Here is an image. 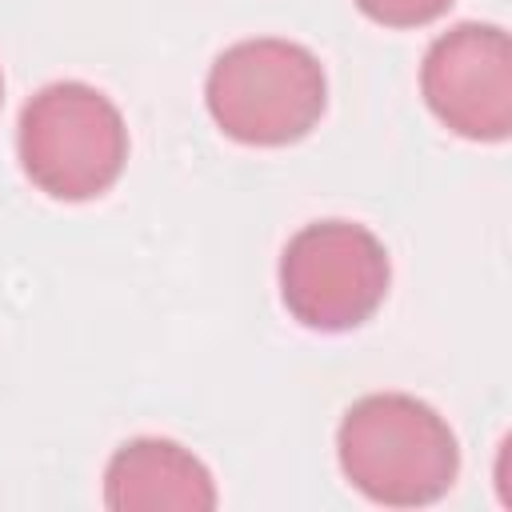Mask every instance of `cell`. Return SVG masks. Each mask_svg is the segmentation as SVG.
Segmentation results:
<instances>
[{
  "label": "cell",
  "mask_w": 512,
  "mask_h": 512,
  "mask_svg": "<svg viewBox=\"0 0 512 512\" xmlns=\"http://www.w3.org/2000/svg\"><path fill=\"white\" fill-rule=\"evenodd\" d=\"M16 152L24 176L44 196L80 204L120 180L128 164V124L100 88L56 80L24 104Z\"/></svg>",
  "instance_id": "3957f363"
},
{
  "label": "cell",
  "mask_w": 512,
  "mask_h": 512,
  "mask_svg": "<svg viewBox=\"0 0 512 512\" xmlns=\"http://www.w3.org/2000/svg\"><path fill=\"white\" fill-rule=\"evenodd\" d=\"M420 92L432 116L476 144L512 132V40L500 24L464 20L440 32L420 64Z\"/></svg>",
  "instance_id": "5b68a950"
},
{
  "label": "cell",
  "mask_w": 512,
  "mask_h": 512,
  "mask_svg": "<svg viewBox=\"0 0 512 512\" xmlns=\"http://www.w3.org/2000/svg\"><path fill=\"white\" fill-rule=\"evenodd\" d=\"M280 300L312 332H352L376 316L392 284L384 240L356 220L304 224L280 252Z\"/></svg>",
  "instance_id": "277c9868"
},
{
  "label": "cell",
  "mask_w": 512,
  "mask_h": 512,
  "mask_svg": "<svg viewBox=\"0 0 512 512\" xmlns=\"http://www.w3.org/2000/svg\"><path fill=\"white\" fill-rule=\"evenodd\" d=\"M336 460L356 492L388 508L436 504L460 476L456 432L408 392L360 396L336 428Z\"/></svg>",
  "instance_id": "6da1fadb"
},
{
  "label": "cell",
  "mask_w": 512,
  "mask_h": 512,
  "mask_svg": "<svg viewBox=\"0 0 512 512\" xmlns=\"http://www.w3.org/2000/svg\"><path fill=\"white\" fill-rule=\"evenodd\" d=\"M0 104H4V72H0Z\"/></svg>",
  "instance_id": "ba28073f"
},
{
  "label": "cell",
  "mask_w": 512,
  "mask_h": 512,
  "mask_svg": "<svg viewBox=\"0 0 512 512\" xmlns=\"http://www.w3.org/2000/svg\"><path fill=\"white\" fill-rule=\"evenodd\" d=\"M104 504L112 512H208L216 508V480L184 444L136 436L104 468Z\"/></svg>",
  "instance_id": "8992f818"
},
{
  "label": "cell",
  "mask_w": 512,
  "mask_h": 512,
  "mask_svg": "<svg viewBox=\"0 0 512 512\" xmlns=\"http://www.w3.org/2000/svg\"><path fill=\"white\" fill-rule=\"evenodd\" d=\"M356 8L384 28H424L440 20L452 0H356Z\"/></svg>",
  "instance_id": "52a82bcc"
},
{
  "label": "cell",
  "mask_w": 512,
  "mask_h": 512,
  "mask_svg": "<svg viewBox=\"0 0 512 512\" xmlns=\"http://www.w3.org/2000/svg\"><path fill=\"white\" fill-rule=\"evenodd\" d=\"M208 116L224 136L252 148L304 140L328 108V76L312 48L280 36L228 44L204 80Z\"/></svg>",
  "instance_id": "7a4b0ae2"
}]
</instances>
